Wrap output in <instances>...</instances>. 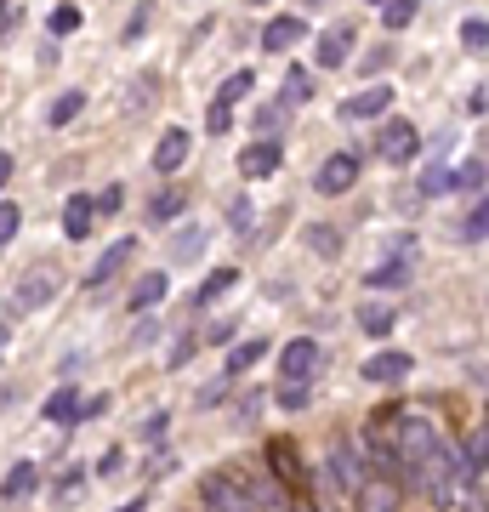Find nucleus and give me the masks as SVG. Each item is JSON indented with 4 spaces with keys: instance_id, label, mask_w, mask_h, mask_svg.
<instances>
[{
    "instance_id": "nucleus-16",
    "label": "nucleus",
    "mask_w": 489,
    "mask_h": 512,
    "mask_svg": "<svg viewBox=\"0 0 489 512\" xmlns=\"http://www.w3.org/2000/svg\"><path fill=\"white\" fill-rule=\"evenodd\" d=\"M484 467H489V427H472L467 439H461V450H455V473L478 484V473H484Z\"/></svg>"
},
{
    "instance_id": "nucleus-10",
    "label": "nucleus",
    "mask_w": 489,
    "mask_h": 512,
    "mask_svg": "<svg viewBox=\"0 0 489 512\" xmlns=\"http://www.w3.org/2000/svg\"><path fill=\"white\" fill-rule=\"evenodd\" d=\"M188 131L182 126H165L160 131V143H154V177H171V171H182V160H188Z\"/></svg>"
},
{
    "instance_id": "nucleus-37",
    "label": "nucleus",
    "mask_w": 489,
    "mask_h": 512,
    "mask_svg": "<svg viewBox=\"0 0 489 512\" xmlns=\"http://www.w3.org/2000/svg\"><path fill=\"white\" fill-rule=\"evenodd\" d=\"M416 6L421 0H387V6H381V23H387V29H404V23L416 18Z\"/></svg>"
},
{
    "instance_id": "nucleus-38",
    "label": "nucleus",
    "mask_w": 489,
    "mask_h": 512,
    "mask_svg": "<svg viewBox=\"0 0 489 512\" xmlns=\"http://www.w3.org/2000/svg\"><path fill=\"white\" fill-rule=\"evenodd\" d=\"M251 222H256V205L245 200V194H234V200H228V228H234V234H245Z\"/></svg>"
},
{
    "instance_id": "nucleus-52",
    "label": "nucleus",
    "mask_w": 489,
    "mask_h": 512,
    "mask_svg": "<svg viewBox=\"0 0 489 512\" xmlns=\"http://www.w3.org/2000/svg\"><path fill=\"white\" fill-rule=\"evenodd\" d=\"M12 165H18V160H12V154H0V188L12 183Z\"/></svg>"
},
{
    "instance_id": "nucleus-11",
    "label": "nucleus",
    "mask_w": 489,
    "mask_h": 512,
    "mask_svg": "<svg viewBox=\"0 0 489 512\" xmlns=\"http://www.w3.org/2000/svg\"><path fill=\"white\" fill-rule=\"evenodd\" d=\"M131 256H137V239H114L109 251H103V256H97V262L86 268V291H97V285H109V279L120 274V268H126Z\"/></svg>"
},
{
    "instance_id": "nucleus-19",
    "label": "nucleus",
    "mask_w": 489,
    "mask_h": 512,
    "mask_svg": "<svg viewBox=\"0 0 489 512\" xmlns=\"http://www.w3.org/2000/svg\"><path fill=\"white\" fill-rule=\"evenodd\" d=\"M410 274H416V262H399V256H381L376 268L364 274V285H370V291H399V285H410Z\"/></svg>"
},
{
    "instance_id": "nucleus-34",
    "label": "nucleus",
    "mask_w": 489,
    "mask_h": 512,
    "mask_svg": "<svg viewBox=\"0 0 489 512\" xmlns=\"http://www.w3.org/2000/svg\"><path fill=\"white\" fill-rule=\"evenodd\" d=\"M313 382H279V410H308Z\"/></svg>"
},
{
    "instance_id": "nucleus-49",
    "label": "nucleus",
    "mask_w": 489,
    "mask_h": 512,
    "mask_svg": "<svg viewBox=\"0 0 489 512\" xmlns=\"http://www.w3.org/2000/svg\"><path fill=\"white\" fill-rule=\"evenodd\" d=\"M228 336H234V319H217V325L205 330V342H228Z\"/></svg>"
},
{
    "instance_id": "nucleus-26",
    "label": "nucleus",
    "mask_w": 489,
    "mask_h": 512,
    "mask_svg": "<svg viewBox=\"0 0 489 512\" xmlns=\"http://www.w3.org/2000/svg\"><path fill=\"white\" fill-rule=\"evenodd\" d=\"M205 245H211V234H205L200 222H188V228H182V234L171 239V262H194V256L205 251Z\"/></svg>"
},
{
    "instance_id": "nucleus-31",
    "label": "nucleus",
    "mask_w": 489,
    "mask_h": 512,
    "mask_svg": "<svg viewBox=\"0 0 489 512\" xmlns=\"http://www.w3.org/2000/svg\"><path fill=\"white\" fill-rule=\"evenodd\" d=\"M461 239H472V245H478V239H489V194L467 211V222H461Z\"/></svg>"
},
{
    "instance_id": "nucleus-13",
    "label": "nucleus",
    "mask_w": 489,
    "mask_h": 512,
    "mask_svg": "<svg viewBox=\"0 0 489 512\" xmlns=\"http://www.w3.org/2000/svg\"><path fill=\"white\" fill-rule=\"evenodd\" d=\"M387 109H393V86H364L342 103L347 120H387Z\"/></svg>"
},
{
    "instance_id": "nucleus-54",
    "label": "nucleus",
    "mask_w": 489,
    "mask_h": 512,
    "mask_svg": "<svg viewBox=\"0 0 489 512\" xmlns=\"http://www.w3.org/2000/svg\"><path fill=\"white\" fill-rule=\"evenodd\" d=\"M0 359H6V325H0Z\"/></svg>"
},
{
    "instance_id": "nucleus-2",
    "label": "nucleus",
    "mask_w": 489,
    "mask_h": 512,
    "mask_svg": "<svg viewBox=\"0 0 489 512\" xmlns=\"http://www.w3.org/2000/svg\"><path fill=\"white\" fill-rule=\"evenodd\" d=\"M200 512H256L245 473H205L200 478Z\"/></svg>"
},
{
    "instance_id": "nucleus-6",
    "label": "nucleus",
    "mask_w": 489,
    "mask_h": 512,
    "mask_svg": "<svg viewBox=\"0 0 489 512\" xmlns=\"http://www.w3.org/2000/svg\"><path fill=\"white\" fill-rule=\"evenodd\" d=\"M319 342L313 336H290L285 348H279V382H313V370H319Z\"/></svg>"
},
{
    "instance_id": "nucleus-36",
    "label": "nucleus",
    "mask_w": 489,
    "mask_h": 512,
    "mask_svg": "<svg viewBox=\"0 0 489 512\" xmlns=\"http://www.w3.org/2000/svg\"><path fill=\"white\" fill-rule=\"evenodd\" d=\"M46 29H52L57 40H63V35H74V29H80V6H52V18H46Z\"/></svg>"
},
{
    "instance_id": "nucleus-50",
    "label": "nucleus",
    "mask_w": 489,
    "mask_h": 512,
    "mask_svg": "<svg viewBox=\"0 0 489 512\" xmlns=\"http://www.w3.org/2000/svg\"><path fill=\"white\" fill-rule=\"evenodd\" d=\"M256 410H262V393H245V399H239V416L251 421V416H256Z\"/></svg>"
},
{
    "instance_id": "nucleus-24",
    "label": "nucleus",
    "mask_w": 489,
    "mask_h": 512,
    "mask_svg": "<svg viewBox=\"0 0 489 512\" xmlns=\"http://www.w3.org/2000/svg\"><path fill=\"white\" fill-rule=\"evenodd\" d=\"M393 325H399V308H387V302H364V308H359V330H364V336H376V342H381Z\"/></svg>"
},
{
    "instance_id": "nucleus-55",
    "label": "nucleus",
    "mask_w": 489,
    "mask_h": 512,
    "mask_svg": "<svg viewBox=\"0 0 489 512\" xmlns=\"http://www.w3.org/2000/svg\"><path fill=\"white\" fill-rule=\"evenodd\" d=\"M302 6H325V0H302Z\"/></svg>"
},
{
    "instance_id": "nucleus-23",
    "label": "nucleus",
    "mask_w": 489,
    "mask_h": 512,
    "mask_svg": "<svg viewBox=\"0 0 489 512\" xmlns=\"http://www.w3.org/2000/svg\"><path fill=\"white\" fill-rule=\"evenodd\" d=\"M188 211V194L182 188H160V194H148V222H177Z\"/></svg>"
},
{
    "instance_id": "nucleus-42",
    "label": "nucleus",
    "mask_w": 489,
    "mask_h": 512,
    "mask_svg": "<svg viewBox=\"0 0 489 512\" xmlns=\"http://www.w3.org/2000/svg\"><path fill=\"white\" fill-rule=\"evenodd\" d=\"M194 348H200V336L188 330V336H177V348H171V359H165V365H171V370H182L188 359H194Z\"/></svg>"
},
{
    "instance_id": "nucleus-57",
    "label": "nucleus",
    "mask_w": 489,
    "mask_h": 512,
    "mask_svg": "<svg viewBox=\"0 0 489 512\" xmlns=\"http://www.w3.org/2000/svg\"><path fill=\"white\" fill-rule=\"evenodd\" d=\"M0 6H6V0H0Z\"/></svg>"
},
{
    "instance_id": "nucleus-27",
    "label": "nucleus",
    "mask_w": 489,
    "mask_h": 512,
    "mask_svg": "<svg viewBox=\"0 0 489 512\" xmlns=\"http://www.w3.org/2000/svg\"><path fill=\"white\" fill-rule=\"evenodd\" d=\"M308 97H313V74L290 63V69H285V92H279V103H285V109H302Z\"/></svg>"
},
{
    "instance_id": "nucleus-8",
    "label": "nucleus",
    "mask_w": 489,
    "mask_h": 512,
    "mask_svg": "<svg viewBox=\"0 0 489 512\" xmlns=\"http://www.w3.org/2000/svg\"><path fill=\"white\" fill-rule=\"evenodd\" d=\"M416 370V359L404 348H381L376 359H364V382H376V387H399L404 376Z\"/></svg>"
},
{
    "instance_id": "nucleus-28",
    "label": "nucleus",
    "mask_w": 489,
    "mask_h": 512,
    "mask_svg": "<svg viewBox=\"0 0 489 512\" xmlns=\"http://www.w3.org/2000/svg\"><path fill=\"white\" fill-rule=\"evenodd\" d=\"M256 92V74L251 69H234L228 80H222V92H217V103L222 109H234V103H245V97Z\"/></svg>"
},
{
    "instance_id": "nucleus-43",
    "label": "nucleus",
    "mask_w": 489,
    "mask_h": 512,
    "mask_svg": "<svg viewBox=\"0 0 489 512\" xmlns=\"http://www.w3.org/2000/svg\"><path fill=\"white\" fill-rule=\"evenodd\" d=\"M381 256H399V262H416V239H410V234H393L387 245H381Z\"/></svg>"
},
{
    "instance_id": "nucleus-32",
    "label": "nucleus",
    "mask_w": 489,
    "mask_h": 512,
    "mask_svg": "<svg viewBox=\"0 0 489 512\" xmlns=\"http://www.w3.org/2000/svg\"><path fill=\"white\" fill-rule=\"evenodd\" d=\"M80 109H86V92H63V97L52 103V109H46V120H52V126H69V120H74Z\"/></svg>"
},
{
    "instance_id": "nucleus-5",
    "label": "nucleus",
    "mask_w": 489,
    "mask_h": 512,
    "mask_svg": "<svg viewBox=\"0 0 489 512\" xmlns=\"http://www.w3.org/2000/svg\"><path fill=\"white\" fill-rule=\"evenodd\" d=\"M268 467H273V478H279L285 495H308V467H302V450H296L290 439L268 444Z\"/></svg>"
},
{
    "instance_id": "nucleus-51",
    "label": "nucleus",
    "mask_w": 489,
    "mask_h": 512,
    "mask_svg": "<svg viewBox=\"0 0 489 512\" xmlns=\"http://www.w3.org/2000/svg\"><path fill=\"white\" fill-rule=\"evenodd\" d=\"M290 512H319V507H313V495H290Z\"/></svg>"
},
{
    "instance_id": "nucleus-41",
    "label": "nucleus",
    "mask_w": 489,
    "mask_h": 512,
    "mask_svg": "<svg viewBox=\"0 0 489 512\" xmlns=\"http://www.w3.org/2000/svg\"><path fill=\"white\" fill-rule=\"evenodd\" d=\"M484 177H489L484 160H467L461 171H455V188H467V194H472V188H484Z\"/></svg>"
},
{
    "instance_id": "nucleus-17",
    "label": "nucleus",
    "mask_w": 489,
    "mask_h": 512,
    "mask_svg": "<svg viewBox=\"0 0 489 512\" xmlns=\"http://www.w3.org/2000/svg\"><path fill=\"white\" fill-rule=\"evenodd\" d=\"M91 228H97V194H69V205H63V234L91 239Z\"/></svg>"
},
{
    "instance_id": "nucleus-29",
    "label": "nucleus",
    "mask_w": 489,
    "mask_h": 512,
    "mask_svg": "<svg viewBox=\"0 0 489 512\" xmlns=\"http://www.w3.org/2000/svg\"><path fill=\"white\" fill-rule=\"evenodd\" d=\"M308 251L336 256V251H342V228H330V222H308Z\"/></svg>"
},
{
    "instance_id": "nucleus-39",
    "label": "nucleus",
    "mask_w": 489,
    "mask_h": 512,
    "mask_svg": "<svg viewBox=\"0 0 489 512\" xmlns=\"http://www.w3.org/2000/svg\"><path fill=\"white\" fill-rule=\"evenodd\" d=\"M18 228H23V211L12 200H0V245H12V239H18Z\"/></svg>"
},
{
    "instance_id": "nucleus-1",
    "label": "nucleus",
    "mask_w": 489,
    "mask_h": 512,
    "mask_svg": "<svg viewBox=\"0 0 489 512\" xmlns=\"http://www.w3.org/2000/svg\"><path fill=\"white\" fill-rule=\"evenodd\" d=\"M393 450H399L404 467H416V461H427L433 450H444V439H438L433 416H416V410H404L399 427H393Z\"/></svg>"
},
{
    "instance_id": "nucleus-18",
    "label": "nucleus",
    "mask_w": 489,
    "mask_h": 512,
    "mask_svg": "<svg viewBox=\"0 0 489 512\" xmlns=\"http://www.w3.org/2000/svg\"><path fill=\"white\" fill-rule=\"evenodd\" d=\"M165 296H171V274H143L137 285H131V296H126V313H148V308H160Z\"/></svg>"
},
{
    "instance_id": "nucleus-12",
    "label": "nucleus",
    "mask_w": 489,
    "mask_h": 512,
    "mask_svg": "<svg viewBox=\"0 0 489 512\" xmlns=\"http://www.w3.org/2000/svg\"><path fill=\"white\" fill-rule=\"evenodd\" d=\"M279 160H285V148L268 143V137H262V143H245V154H239V177H245V183L273 177V171H279Z\"/></svg>"
},
{
    "instance_id": "nucleus-40",
    "label": "nucleus",
    "mask_w": 489,
    "mask_h": 512,
    "mask_svg": "<svg viewBox=\"0 0 489 512\" xmlns=\"http://www.w3.org/2000/svg\"><path fill=\"white\" fill-rule=\"evenodd\" d=\"M228 382H234V376H217V382H205V387H200V399H194V404H200V410H217V404L228 399Z\"/></svg>"
},
{
    "instance_id": "nucleus-7",
    "label": "nucleus",
    "mask_w": 489,
    "mask_h": 512,
    "mask_svg": "<svg viewBox=\"0 0 489 512\" xmlns=\"http://www.w3.org/2000/svg\"><path fill=\"white\" fill-rule=\"evenodd\" d=\"M399 507H404L399 478H381V473H370L353 495V512H399Z\"/></svg>"
},
{
    "instance_id": "nucleus-46",
    "label": "nucleus",
    "mask_w": 489,
    "mask_h": 512,
    "mask_svg": "<svg viewBox=\"0 0 489 512\" xmlns=\"http://www.w3.org/2000/svg\"><path fill=\"white\" fill-rule=\"evenodd\" d=\"M120 205H126V188H103V194H97V217H114Z\"/></svg>"
},
{
    "instance_id": "nucleus-20",
    "label": "nucleus",
    "mask_w": 489,
    "mask_h": 512,
    "mask_svg": "<svg viewBox=\"0 0 489 512\" xmlns=\"http://www.w3.org/2000/svg\"><path fill=\"white\" fill-rule=\"evenodd\" d=\"M35 484H40V467H35V461H18L12 473L0 478V495H6V501H29Z\"/></svg>"
},
{
    "instance_id": "nucleus-45",
    "label": "nucleus",
    "mask_w": 489,
    "mask_h": 512,
    "mask_svg": "<svg viewBox=\"0 0 489 512\" xmlns=\"http://www.w3.org/2000/svg\"><path fill=\"white\" fill-rule=\"evenodd\" d=\"M148 18H154V0H143V6H137V12H131V23H126V40H143Z\"/></svg>"
},
{
    "instance_id": "nucleus-35",
    "label": "nucleus",
    "mask_w": 489,
    "mask_h": 512,
    "mask_svg": "<svg viewBox=\"0 0 489 512\" xmlns=\"http://www.w3.org/2000/svg\"><path fill=\"white\" fill-rule=\"evenodd\" d=\"M461 46H467V52H489V18H467V23H461Z\"/></svg>"
},
{
    "instance_id": "nucleus-48",
    "label": "nucleus",
    "mask_w": 489,
    "mask_h": 512,
    "mask_svg": "<svg viewBox=\"0 0 489 512\" xmlns=\"http://www.w3.org/2000/svg\"><path fill=\"white\" fill-rule=\"evenodd\" d=\"M103 410H109V393H97V399H86V404H80V421L103 416Z\"/></svg>"
},
{
    "instance_id": "nucleus-21",
    "label": "nucleus",
    "mask_w": 489,
    "mask_h": 512,
    "mask_svg": "<svg viewBox=\"0 0 489 512\" xmlns=\"http://www.w3.org/2000/svg\"><path fill=\"white\" fill-rule=\"evenodd\" d=\"M234 285H239V268H211V274L194 285V308H211V302H217L222 291H234Z\"/></svg>"
},
{
    "instance_id": "nucleus-9",
    "label": "nucleus",
    "mask_w": 489,
    "mask_h": 512,
    "mask_svg": "<svg viewBox=\"0 0 489 512\" xmlns=\"http://www.w3.org/2000/svg\"><path fill=\"white\" fill-rule=\"evenodd\" d=\"M359 183V160H353V154H330L325 165H319V177H313V188H319V194H347V188Z\"/></svg>"
},
{
    "instance_id": "nucleus-33",
    "label": "nucleus",
    "mask_w": 489,
    "mask_h": 512,
    "mask_svg": "<svg viewBox=\"0 0 489 512\" xmlns=\"http://www.w3.org/2000/svg\"><path fill=\"white\" fill-rule=\"evenodd\" d=\"M80 490H86V473H80V467H69V473H57L52 501H57V507H63V501H80Z\"/></svg>"
},
{
    "instance_id": "nucleus-53",
    "label": "nucleus",
    "mask_w": 489,
    "mask_h": 512,
    "mask_svg": "<svg viewBox=\"0 0 489 512\" xmlns=\"http://www.w3.org/2000/svg\"><path fill=\"white\" fill-rule=\"evenodd\" d=\"M143 507H148V501L137 495V501H126V507H114V512H143Z\"/></svg>"
},
{
    "instance_id": "nucleus-30",
    "label": "nucleus",
    "mask_w": 489,
    "mask_h": 512,
    "mask_svg": "<svg viewBox=\"0 0 489 512\" xmlns=\"http://www.w3.org/2000/svg\"><path fill=\"white\" fill-rule=\"evenodd\" d=\"M421 194H427V200H438V194H450V188H455V171H450V165H427V177H421Z\"/></svg>"
},
{
    "instance_id": "nucleus-56",
    "label": "nucleus",
    "mask_w": 489,
    "mask_h": 512,
    "mask_svg": "<svg viewBox=\"0 0 489 512\" xmlns=\"http://www.w3.org/2000/svg\"><path fill=\"white\" fill-rule=\"evenodd\" d=\"M370 6H387V0H370Z\"/></svg>"
},
{
    "instance_id": "nucleus-4",
    "label": "nucleus",
    "mask_w": 489,
    "mask_h": 512,
    "mask_svg": "<svg viewBox=\"0 0 489 512\" xmlns=\"http://www.w3.org/2000/svg\"><path fill=\"white\" fill-rule=\"evenodd\" d=\"M52 296H57V274H52V268H29V274H23L18 285H12V296H6V308H12V313L23 319V313L46 308Z\"/></svg>"
},
{
    "instance_id": "nucleus-14",
    "label": "nucleus",
    "mask_w": 489,
    "mask_h": 512,
    "mask_svg": "<svg viewBox=\"0 0 489 512\" xmlns=\"http://www.w3.org/2000/svg\"><path fill=\"white\" fill-rule=\"evenodd\" d=\"M296 40H308V18H302V12H279V18H268V29H262V46H268V52H290Z\"/></svg>"
},
{
    "instance_id": "nucleus-22",
    "label": "nucleus",
    "mask_w": 489,
    "mask_h": 512,
    "mask_svg": "<svg viewBox=\"0 0 489 512\" xmlns=\"http://www.w3.org/2000/svg\"><path fill=\"white\" fill-rule=\"evenodd\" d=\"M80 404H86V399H80L74 387H57L52 399L40 404V416H46V421H57V427H69V421H80Z\"/></svg>"
},
{
    "instance_id": "nucleus-47",
    "label": "nucleus",
    "mask_w": 489,
    "mask_h": 512,
    "mask_svg": "<svg viewBox=\"0 0 489 512\" xmlns=\"http://www.w3.org/2000/svg\"><path fill=\"white\" fill-rule=\"evenodd\" d=\"M120 467H126V456H120V450H103V456H97V473H103V478H114Z\"/></svg>"
},
{
    "instance_id": "nucleus-3",
    "label": "nucleus",
    "mask_w": 489,
    "mask_h": 512,
    "mask_svg": "<svg viewBox=\"0 0 489 512\" xmlns=\"http://www.w3.org/2000/svg\"><path fill=\"white\" fill-rule=\"evenodd\" d=\"M376 154L387 165H410L421 154V131L410 126L404 114H387V120H381V131H376Z\"/></svg>"
},
{
    "instance_id": "nucleus-25",
    "label": "nucleus",
    "mask_w": 489,
    "mask_h": 512,
    "mask_svg": "<svg viewBox=\"0 0 489 512\" xmlns=\"http://www.w3.org/2000/svg\"><path fill=\"white\" fill-rule=\"evenodd\" d=\"M262 353H268V336H245V342H234V353H228V370H222V376H245Z\"/></svg>"
},
{
    "instance_id": "nucleus-15",
    "label": "nucleus",
    "mask_w": 489,
    "mask_h": 512,
    "mask_svg": "<svg viewBox=\"0 0 489 512\" xmlns=\"http://www.w3.org/2000/svg\"><path fill=\"white\" fill-rule=\"evenodd\" d=\"M353 23H336V29H325L319 35V46H313V57H319V69H342L347 57H353Z\"/></svg>"
},
{
    "instance_id": "nucleus-44",
    "label": "nucleus",
    "mask_w": 489,
    "mask_h": 512,
    "mask_svg": "<svg viewBox=\"0 0 489 512\" xmlns=\"http://www.w3.org/2000/svg\"><path fill=\"white\" fill-rule=\"evenodd\" d=\"M205 131H211V137H222V131H234V109H222V103H211V114H205Z\"/></svg>"
}]
</instances>
